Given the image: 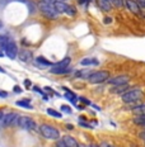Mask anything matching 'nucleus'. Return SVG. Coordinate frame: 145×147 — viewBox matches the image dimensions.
<instances>
[{"mask_svg":"<svg viewBox=\"0 0 145 147\" xmlns=\"http://www.w3.org/2000/svg\"><path fill=\"white\" fill-rule=\"evenodd\" d=\"M143 98V91L140 89H130L122 95V102L127 104H136Z\"/></svg>","mask_w":145,"mask_h":147,"instance_id":"1","label":"nucleus"},{"mask_svg":"<svg viewBox=\"0 0 145 147\" xmlns=\"http://www.w3.org/2000/svg\"><path fill=\"white\" fill-rule=\"evenodd\" d=\"M70 57H65L63 61H60L59 63H55L54 67H51V74H55V75H64V74H67L70 71L69 65H70Z\"/></svg>","mask_w":145,"mask_h":147,"instance_id":"2","label":"nucleus"},{"mask_svg":"<svg viewBox=\"0 0 145 147\" xmlns=\"http://www.w3.org/2000/svg\"><path fill=\"white\" fill-rule=\"evenodd\" d=\"M39 132H41L42 136L48 140H59V137H60V132H59L56 128L51 127L48 124H42L39 127Z\"/></svg>","mask_w":145,"mask_h":147,"instance_id":"3","label":"nucleus"},{"mask_svg":"<svg viewBox=\"0 0 145 147\" xmlns=\"http://www.w3.org/2000/svg\"><path fill=\"white\" fill-rule=\"evenodd\" d=\"M110 79V72L106 70H101V71H95L89 76V82L91 84H101L103 81H107Z\"/></svg>","mask_w":145,"mask_h":147,"instance_id":"4","label":"nucleus"},{"mask_svg":"<svg viewBox=\"0 0 145 147\" xmlns=\"http://www.w3.org/2000/svg\"><path fill=\"white\" fill-rule=\"evenodd\" d=\"M38 8H39V10H41V13L45 15V17H47V18H51V19H54V18H56L57 17V11H56V9H55L54 5H50V4H46V3L42 1L41 4L38 5Z\"/></svg>","mask_w":145,"mask_h":147,"instance_id":"5","label":"nucleus"},{"mask_svg":"<svg viewBox=\"0 0 145 147\" xmlns=\"http://www.w3.org/2000/svg\"><path fill=\"white\" fill-rule=\"evenodd\" d=\"M130 81V76L127 75H118V76H115L112 79H108V84H111L112 86H118V85H125V84H129Z\"/></svg>","mask_w":145,"mask_h":147,"instance_id":"6","label":"nucleus"},{"mask_svg":"<svg viewBox=\"0 0 145 147\" xmlns=\"http://www.w3.org/2000/svg\"><path fill=\"white\" fill-rule=\"evenodd\" d=\"M17 125L24 128V129H33V128L36 127V123H35V121L29 117H19Z\"/></svg>","mask_w":145,"mask_h":147,"instance_id":"7","label":"nucleus"},{"mask_svg":"<svg viewBox=\"0 0 145 147\" xmlns=\"http://www.w3.org/2000/svg\"><path fill=\"white\" fill-rule=\"evenodd\" d=\"M18 119H19V117H18L17 113L12 112L1 119V123H3V125H5V127H8V125H14L18 123Z\"/></svg>","mask_w":145,"mask_h":147,"instance_id":"8","label":"nucleus"},{"mask_svg":"<svg viewBox=\"0 0 145 147\" xmlns=\"http://www.w3.org/2000/svg\"><path fill=\"white\" fill-rule=\"evenodd\" d=\"M18 47L17 45H15V42L10 41L9 43L7 45V47H5V55L9 57V59H15V57L18 56Z\"/></svg>","mask_w":145,"mask_h":147,"instance_id":"9","label":"nucleus"},{"mask_svg":"<svg viewBox=\"0 0 145 147\" xmlns=\"http://www.w3.org/2000/svg\"><path fill=\"white\" fill-rule=\"evenodd\" d=\"M126 7H127V9L131 13H134L135 15H139V17H140L141 11H143L140 9V5L138 4L136 0H126Z\"/></svg>","mask_w":145,"mask_h":147,"instance_id":"10","label":"nucleus"},{"mask_svg":"<svg viewBox=\"0 0 145 147\" xmlns=\"http://www.w3.org/2000/svg\"><path fill=\"white\" fill-rule=\"evenodd\" d=\"M18 59L23 62H31L33 60V55L31 51H27V50H22L18 53Z\"/></svg>","mask_w":145,"mask_h":147,"instance_id":"11","label":"nucleus"},{"mask_svg":"<svg viewBox=\"0 0 145 147\" xmlns=\"http://www.w3.org/2000/svg\"><path fill=\"white\" fill-rule=\"evenodd\" d=\"M130 90V85L129 84H125V85H118V86H113L111 89V93L112 94H117V95H123V94L126 93V91Z\"/></svg>","mask_w":145,"mask_h":147,"instance_id":"12","label":"nucleus"},{"mask_svg":"<svg viewBox=\"0 0 145 147\" xmlns=\"http://www.w3.org/2000/svg\"><path fill=\"white\" fill-rule=\"evenodd\" d=\"M131 112L136 115H140V114H145V103L143 104H132L131 107Z\"/></svg>","mask_w":145,"mask_h":147,"instance_id":"13","label":"nucleus"},{"mask_svg":"<svg viewBox=\"0 0 145 147\" xmlns=\"http://www.w3.org/2000/svg\"><path fill=\"white\" fill-rule=\"evenodd\" d=\"M64 142H65L66 147H79V143L76 142V140L71 136H64Z\"/></svg>","mask_w":145,"mask_h":147,"instance_id":"14","label":"nucleus"},{"mask_svg":"<svg viewBox=\"0 0 145 147\" xmlns=\"http://www.w3.org/2000/svg\"><path fill=\"white\" fill-rule=\"evenodd\" d=\"M93 74V71H91L89 69H84V70H79V71L75 72V76L76 78H80V79H89V76Z\"/></svg>","mask_w":145,"mask_h":147,"instance_id":"15","label":"nucleus"},{"mask_svg":"<svg viewBox=\"0 0 145 147\" xmlns=\"http://www.w3.org/2000/svg\"><path fill=\"white\" fill-rule=\"evenodd\" d=\"M64 90L66 91V94H65V98L67 100H69V102H71L73 104L74 103H76V100H78V96L75 95V94L73 93V91H70V90H67L66 88H64Z\"/></svg>","mask_w":145,"mask_h":147,"instance_id":"16","label":"nucleus"},{"mask_svg":"<svg viewBox=\"0 0 145 147\" xmlns=\"http://www.w3.org/2000/svg\"><path fill=\"white\" fill-rule=\"evenodd\" d=\"M54 7H55V9H56L57 13L60 14V13H65V10H66V7H67V5H66L64 1H60V0H59L56 4L54 5Z\"/></svg>","mask_w":145,"mask_h":147,"instance_id":"17","label":"nucleus"},{"mask_svg":"<svg viewBox=\"0 0 145 147\" xmlns=\"http://www.w3.org/2000/svg\"><path fill=\"white\" fill-rule=\"evenodd\" d=\"M98 7H99L103 11H110L111 10V4L107 0H99L98 1Z\"/></svg>","mask_w":145,"mask_h":147,"instance_id":"18","label":"nucleus"},{"mask_svg":"<svg viewBox=\"0 0 145 147\" xmlns=\"http://www.w3.org/2000/svg\"><path fill=\"white\" fill-rule=\"evenodd\" d=\"M82 63L83 66H88V65H94V66H97V65H99V61H98L97 59H84V60H82Z\"/></svg>","mask_w":145,"mask_h":147,"instance_id":"19","label":"nucleus"},{"mask_svg":"<svg viewBox=\"0 0 145 147\" xmlns=\"http://www.w3.org/2000/svg\"><path fill=\"white\" fill-rule=\"evenodd\" d=\"M36 62H37V63H41V65H44V66H51V67L55 66V63H52L51 61L46 60L45 57H42V56L37 57V59H36Z\"/></svg>","mask_w":145,"mask_h":147,"instance_id":"20","label":"nucleus"},{"mask_svg":"<svg viewBox=\"0 0 145 147\" xmlns=\"http://www.w3.org/2000/svg\"><path fill=\"white\" fill-rule=\"evenodd\" d=\"M15 104L18 107H22V108H26V109H33V107L29 104L28 100H17Z\"/></svg>","mask_w":145,"mask_h":147,"instance_id":"21","label":"nucleus"},{"mask_svg":"<svg viewBox=\"0 0 145 147\" xmlns=\"http://www.w3.org/2000/svg\"><path fill=\"white\" fill-rule=\"evenodd\" d=\"M65 13L67 15H70V17H74V15L76 14V9L73 7V5H67L66 7V10H65Z\"/></svg>","mask_w":145,"mask_h":147,"instance_id":"22","label":"nucleus"},{"mask_svg":"<svg viewBox=\"0 0 145 147\" xmlns=\"http://www.w3.org/2000/svg\"><path fill=\"white\" fill-rule=\"evenodd\" d=\"M9 42H10V41H9V38L7 36H0V47H4L5 48Z\"/></svg>","mask_w":145,"mask_h":147,"instance_id":"23","label":"nucleus"},{"mask_svg":"<svg viewBox=\"0 0 145 147\" xmlns=\"http://www.w3.org/2000/svg\"><path fill=\"white\" fill-rule=\"evenodd\" d=\"M112 3L116 8H123L126 5V0H112Z\"/></svg>","mask_w":145,"mask_h":147,"instance_id":"24","label":"nucleus"},{"mask_svg":"<svg viewBox=\"0 0 145 147\" xmlns=\"http://www.w3.org/2000/svg\"><path fill=\"white\" fill-rule=\"evenodd\" d=\"M47 114H50V115H52V117H55V118H61V117H63V115H61L59 112H56V110H54L51 108L47 109Z\"/></svg>","mask_w":145,"mask_h":147,"instance_id":"25","label":"nucleus"},{"mask_svg":"<svg viewBox=\"0 0 145 147\" xmlns=\"http://www.w3.org/2000/svg\"><path fill=\"white\" fill-rule=\"evenodd\" d=\"M61 112H64V113H67V114H71V108H70L69 105H61Z\"/></svg>","mask_w":145,"mask_h":147,"instance_id":"26","label":"nucleus"},{"mask_svg":"<svg viewBox=\"0 0 145 147\" xmlns=\"http://www.w3.org/2000/svg\"><path fill=\"white\" fill-rule=\"evenodd\" d=\"M55 146H56V147H66L65 142H64V140H59L57 142L55 143Z\"/></svg>","mask_w":145,"mask_h":147,"instance_id":"27","label":"nucleus"},{"mask_svg":"<svg viewBox=\"0 0 145 147\" xmlns=\"http://www.w3.org/2000/svg\"><path fill=\"white\" fill-rule=\"evenodd\" d=\"M13 91L14 93H17V94H20L22 93V88L18 86V85H15V86H13Z\"/></svg>","mask_w":145,"mask_h":147,"instance_id":"28","label":"nucleus"},{"mask_svg":"<svg viewBox=\"0 0 145 147\" xmlns=\"http://www.w3.org/2000/svg\"><path fill=\"white\" fill-rule=\"evenodd\" d=\"M44 3H46V4H50V5H55L57 3V0H44Z\"/></svg>","mask_w":145,"mask_h":147,"instance_id":"29","label":"nucleus"},{"mask_svg":"<svg viewBox=\"0 0 145 147\" xmlns=\"http://www.w3.org/2000/svg\"><path fill=\"white\" fill-rule=\"evenodd\" d=\"M139 138L143 140L144 142H145V129H144V131H141V132L139 133Z\"/></svg>","mask_w":145,"mask_h":147,"instance_id":"30","label":"nucleus"},{"mask_svg":"<svg viewBox=\"0 0 145 147\" xmlns=\"http://www.w3.org/2000/svg\"><path fill=\"white\" fill-rule=\"evenodd\" d=\"M136 1H138V4L140 5V8L145 9V0H136Z\"/></svg>","mask_w":145,"mask_h":147,"instance_id":"31","label":"nucleus"},{"mask_svg":"<svg viewBox=\"0 0 145 147\" xmlns=\"http://www.w3.org/2000/svg\"><path fill=\"white\" fill-rule=\"evenodd\" d=\"M103 22H104V24H110L111 22H112V18H110V17H106L103 19Z\"/></svg>","mask_w":145,"mask_h":147,"instance_id":"32","label":"nucleus"},{"mask_svg":"<svg viewBox=\"0 0 145 147\" xmlns=\"http://www.w3.org/2000/svg\"><path fill=\"white\" fill-rule=\"evenodd\" d=\"M31 84H32V82H31V80H28V79H27V80H24V85H26L27 89L31 88Z\"/></svg>","mask_w":145,"mask_h":147,"instance_id":"33","label":"nucleus"},{"mask_svg":"<svg viewBox=\"0 0 145 147\" xmlns=\"http://www.w3.org/2000/svg\"><path fill=\"white\" fill-rule=\"evenodd\" d=\"M7 96H8V93H7V91L0 90V98H7Z\"/></svg>","mask_w":145,"mask_h":147,"instance_id":"34","label":"nucleus"},{"mask_svg":"<svg viewBox=\"0 0 145 147\" xmlns=\"http://www.w3.org/2000/svg\"><path fill=\"white\" fill-rule=\"evenodd\" d=\"M79 100H82V102L85 103V104H91V102H89V100H87L85 98H79Z\"/></svg>","mask_w":145,"mask_h":147,"instance_id":"35","label":"nucleus"},{"mask_svg":"<svg viewBox=\"0 0 145 147\" xmlns=\"http://www.w3.org/2000/svg\"><path fill=\"white\" fill-rule=\"evenodd\" d=\"M79 124H80V125H83V127H88V128H91V125H89L88 123H84V122H80Z\"/></svg>","mask_w":145,"mask_h":147,"instance_id":"36","label":"nucleus"},{"mask_svg":"<svg viewBox=\"0 0 145 147\" xmlns=\"http://www.w3.org/2000/svg\"><path fill=\"white\" fill-rule=\"evenodd\" d=\"M85 3H89V0H79V4H85Z\"/></svg>","mask_w":145,"mask_h":147,"instance_id":"37","label":"nucleus"},{"mask_svg":"<svg viewBox=\"0 0 145 147\" xmlns=\"http://www.w3.org/2000/svg\"><path fill=\"white\" fill-rule=\"evenodd\" d=\"M102 147H112V146L108 145V143H102Z\"/></svg>","mask_w":145,"mask_h":147,"instance_id":"38","label":"nucleus"},{"mask_svg":"<svg viewBox=\"0 0 145 147\" xmlns=\"http://www.w3.org/2000/svg\"><path fill=\"white\" fill-rule=\"evenodd\" d=\"M66 128L67 129H73V125L71 124H66Z\"/></svg>","mask_w":145,"mask_h":147,"instance_id":"39","label":"nucleus"},{"mask_svg":"<svg viewBox=\"0 0 145 147\" xmlns=\"http://www.w3.org/2000/svg\"><path fill=\"white\" fill-rule=\"evenodd\" d=\"M3 115H4V114H3V112H1V110H0V121H1V119H3Z\"/></svg>","mask_w":145,"mask_h":147,"instance_id":"40","label":"nucleus"},{"mask_svg":"<svg viewBox=\"0 0 145 147\" xmlns=\"http://www.w3.org/2000/svg\"><path fill=\"white\" fill-rule=\"evenodd\" d=\"M79 147H91V146H87V145H79Z\"/></svg>","mask_w":145,"mask_h":147,"instance_id":"41","label":"nucleus"},{"mask_svg":"<svg viewBox=\"0 0 145 147\" xmlns=\"http://www.w3.org/2000/svg\"><path fill=\"white\" fill-rule=\"evenodd\" d=\"M0 72H3V74L5 72V71H4V69H3V67H0Z\"/></svg>","mask_w":145,"mask_h":147,"instance_id":"42","label":"nucleus"},{"mask_svg":"<svg viewBox=\"0 0 145 147\" xmlns=\"http://www.w3.org/2000/svg\"><path fill=\"white\" fill-rule=\"evenodd\" d=\"M0 57H4V53H3L1 51H0Z\"/></svg>","mask_w":145,"mask_h":147,"instance_id":"43","label":"nucleus"},{"mask_svg":"<svg viewBox=\"0 0 145 147\" xmlns=\"http://www.w3.org/2000/svg\"><path fill=\"white\" fill-rule=\"evenodd\" d=\"M91 147H99L98 145H91Z\"/></svg>","mask_w":145,"mask_h":147,"instance_id":"44","label":"nucleus"},{"mask_svg":"<svg viewBox=\"0 0 145 147\" xmlns=\"http://www.w3.org/2000/svg\"><path fill=\"white\" fill-rule=\"evenodd\" d=\"M1 27H3V24H1V22H0V28H1Z\"/></svg>","mask_w":145,"mask_h":147,"instance_id":"45","label":"nucleus"},{"mask_svg":"<svg viewBox=\"0 0 145 147\" xmlns=\"http://www.w3.org/2000/svg\"><path fill=\"white\" fill-rule=\"evenodd\" d=\"M107 1H112V0H107Z\"/></svg>","mask_w":145,"mask_h":147,"instance_id":"46","label":"nucleus"},{"mask_svg":"<svg viewBox=\"0 0 145 147\" xmlns=\"http://www.w3.org/2000/svg\"><path fill=\"white\" fill-rule=\"evenodd\" d=\"M89 1H91V0H89Z\"/></svg>","mask_w":145,"mask_h":147,"instance_id":"47","label":"nucleus"}]
</instances>
